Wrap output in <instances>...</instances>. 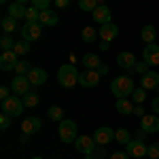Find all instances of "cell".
I'll list each match as a JSON object with an SVG mask.
<instances>
[{
    "mask_svg": "<svg viewBox=\"0 0 159 159\" xmlns=\"http://www.w3.org/2000/svg\"><path fill=\"white\" fill-rule=\"evenodd\" d=\"M79 70H76V66L72 64H64L60 70H57V81H60L61 87H66V89H70V87L79 85Z\"/></svg>",
    "mask_w": 159,
    "mask_h": 159,
    "instance_id": "obj_1",
    "label": "cell"
},
{
    "mask_svg": "<svg viewBox=\"0 0 159 159\" xmlns=\"http://www.w3.org/2000/svg\"><path fill=\"white\" fill-rule=\"evenodd\" d=\"M134 81L129 76H117L112 83H110V91L115 93V98H129L132 91H134Z\"/></svg>",
    "mask_w": 159,
    "mask_h": 159,
    "instance_id": "obj_2",
    "label": "cell"
},
{
    "mask_svg": "<svg viewBox=\"0 0 159 159\" xmlns=\"http://www.w3.org/2000/svg\"><path fill=\"white\" fill-rule=\"evenodd\" d=\"M76 123L70 121V119H64L60 121V140L64 144H68V142H74L76 140Z\"/></svg>",
    "mask_w": 159,
    "mask_h": 159,
    "instance_id": "obj_3",
    "label": "cell"
},
{
    "mask_svg": "<svg viewBox=\"0 0 159 159\" xmlns=\"http://www.w3.org/2000/svg\"><path fill=\"white\" fill-rule=\"evenodd\" d=\"M24 102H21V98H15V93H13L11 98L2 100V112H7V115H11L13 119L15 117H19L21 112H24Z\"/></svg>",
    "mask_w": 159,
    "mask_h": 159,
    "instance_id": "obj_4",
    "label": "cell"
},
{
    "mask_svg": "<svg viewBox=\"0 0 159 159\" xmlns=\"http://www.w3.org/2000/svg\"><path fill=\"white\" fill-rule=\"evenodd\" d=\"M74 148H76L79 153H83V155H91V153H96L98 142L93 140V136H76Z\"/></svg>",
    "mask_w": 159,
    "mask_h": 159,
    "instance_id": "obj_5",
    "label": "cell"
},
{
    "mask_svg": "<svg viewBox=\"0 0 159 159\" xmlns=\"http://www.w3.org/2000/svg\"><path fill=\"white\" fill-rule=\"evenodd\" d=\"M40 34H43V24H38V21H28V24L21 28V36H24V40H28V43L38 40Z\"/></svg>",
    "mask_w": 159,
    "mask_h": 159,
    "instance_id": "obj_6",
    "label": "cell"
},
{
    "mask_svg": "<svg viewBox=\"0 0 159 159\" xmlns=\"http://www.w3.org/2000/svg\"><path fill=\"white\" fill-rule=\"evenodd\" d=\"M125 151H127V155H129V157L140 159V157H147L148 147L142 142V140H136V138H132V140L125 144Z\"/></svg>",
    "mask_w": 159,
    "mask_h": 159,
    "instance_id": "obj_7",
    "label": "cell"
},
{
    "mask_svg": "<svg viewBox=\"0 0 159 159\" xmlns=\"http://www.w3.org/2000/svg\"><path fill=\"white\" fill-rule=\"evenodd\" d=\"M30 79L28 76H24V74H15V79L11 81V89L15 96H25L28 91H30Z\"/></svg>",
    "mask_w": 159,
    "mask_h": 159,
    "instance_id": "obj_8",
    "label": "cell"
},
{
    "mask_svg": "<svg viewBox=\"0 0 159 159\" xmlns=\"http://www.w3.org/2000/svg\"><path fill=\"white\" fill-rule=\"evenodd\" d=\"M93 140L98 142V147H106L110 144L112 140H115V129H110V127H98L96 132H93Z\"/></svg>",
    "mask_w": 159,
    "mask_h": 159,
    "instance_id": "obj_9",
    "label": "cell"
},
{
    "mask_svg": "<svg viewBox=\"0 0 159 159\" xmlns=\"http://www.w3.org/2000/svg\"><path fill=\"white\" fill-rule=\"evenodd\" d=\"M100 76H102V74H100L98 70H83V72H81V76H79V83H81V87L91 89V87H98Z\"/></svg>",
    "mask_w": 159,
    "mask_h": 159,
    "instance_id": "obj_10",
    "label": "cell"
},
{
    "mask_svg": "<svg viewBox=\"0 0 159 159\" xmlns=\"http://www.w3.org/2000/svg\"><path fill=\"white\" fill-rule=\"evenodd\" d=\"M40 125H43V121H40L38 117H28V119H24V123H21V132H24L21 140H25L28 136L40 132Z\"/></svg>",
    "mask_w": 159,
    "mask_h": 159,
    "instance_id": "obj_11",
    "label": "cell"
},
{
    "mask_svg": "<svg viewBox=\"0 0 159 159\" xmlns=\"http://www.w3.org/2000/svg\"><path fill=\"white\" fill-rule=\"evenodd\" d=\"M17 61H19V55H17L15 51H2V55H0V68H2L4 72L15 70Z\"/></svg>",
    "mask_w": 159,
    "mask_h": 159,
    "instance_id": "obj_12",
    "label": "cell"
},
{
    "mask_svg": "<svg viewBox=\"0 0 159 159\" xmlns=\"http://www.w3.org/2000/svg\"><path fill=\"white\" fill-rule=\"evenodd\" d=\"M142 60L147 61L148 66H159V45L157 43H151L144 47L142 51Z\"/></svg>",
    "mask_w": 159,
    "mask_h": 159,
    "instance_id": "obj_13",
    "label": "cell"
},
{
    "mask_svg": "<svg viewBox=\"0 0 159 159\" xmlns=\"http://www.w3.org/2000/svg\"><path fill=\"white\" fill-rule=\"evenodd\" d=\"M140 129L147 134H157L159 132V115H144L140 119Z\"/></svg>",
    "mask_w": 159,
    "mask_h": 159,
    "instance_id": "obj_14",
    "label": "cell"
},
{
    "mask_svg": "<svg viewBox=\"0 0 159 159\" xmlns=\"http://www.w3.org/2000/svg\"><path fill=\"white\" fill-rule=\"evenodd\" d=\"M100 40H106V43H112L115 38H117V34H119V28L112 24H104V25H100Z\"/></svg>",
    "mask_w": 159,
    "mask_h": 159,
    "instance_id": "obj_15",
    "label": "cell"
},
{
    "mask_svg": "<svg viewBox=\"0 0 159 159\" xmlns=\"http://www.w3.org/2000/svg\"><path fill=\"white\" fill-rule=\"evenodd\" d=\"M91 17H93V21L100 25H104V24H110V9L106 7V4H98V9L91 13Z\"/></svg>",
    "mask_w": 159,
    "mask_h": 159,
    "instance_id": "obj_16",
    "label": "cell"
},
{
    "mask_svg": "<svg viewBox=\"0 0 159 159\" xmlns=\"http://www.w3.org/2000/svg\"><path fill=\"white\" fill-rule=\"evenodd\" d=\"M157 85H159V74L155 72V70L142 74V79H140V87H142V89L151 91V89H157Z\"/></svg>",
    "mask_w": 159,
    "mask_h": 159,
    "instance_id": "obj_17",
    "label": "cell"
},
{
    "mask_svg": "<svg viewBox=\"0 0 159 159\" xmlns=\"http://www.w3.org/2000/svg\"><path fill=\"white\" fill-rule=\"evenodd\" d=\"M117 64L121 66L123 70H134L136 66V57L132 51H121L119 55H117Z\"/></svg>",
    "mask_w": 159,
    "mask_h": 159,
    "instance_id": "obj_18",
    "label": "cell"
},
{
    "mask_svg": "<svg viewBox=\"0 0 159 159\" xmlns=\"http://www.w3.org/2000/svg\"><path fill=\"white\" fill-rule=\"evenodd\" d=\"M28 79H30V83L34 87H40V85H45L47 83V70H43V68H32L30 70V74H28Z\"/></svg>",
    "mask_w": 159,
    "mask_h": 159,
    "instance_id": "obj_19",
    "label": "cell"
},
{
    "mask_svg": "<svg viewBox=\"0 0 159 159\" xmlns=\"http://www.w3.org/2000/svg\"><path fill=\"white\" fill-rule=\"evenodd\" d=\"M57 21H60L57 13H53L51 9H47V11H40L38 24H43V25H57Z\"/></svg>",
    "mask_w": 159,
    "mask_h": 159,
    "instance_id": "obj_20",
    "label": "cell"
},
{
    "mask_svg": "<svg viewBox=\"0 0 159 159\" xmlns=\"http://www.w3.org/2000/svg\"><path fill=\"white\" fill-rule=\"evenodd\" d=\"M81 61H83V66H85L87 70H98L100 66H102V61H100V57L96 53H85Z\"/></svg>",
    "mask_w": 159,
    "mask_h": 159,
    "instance_id": "obj_21",
    "label": "cell"
},
{
    "mask_svg": "<svg viewBox=\"0 0 159 159\" xmlns=\"http://www.w3.org/2000/svg\"><path fill=\"white\" fill-rule=\"evenodd\" d=\"M100 36V32L96 30V28H91V25H87V28H83L81 30V38H83V43H87V45H91V43H96Z\"/></svg>",
    "mask_w": 159,
    "mask_h": 159,
    "instance_id": "obj_22",
    "label": "cell"
},
{
    "mask_svg": "<svg viewBox=\"0 0 159 159\" xmlns=\"http://www.w3.org/2000/svg\"><path fill=\"white\" fill-rule=\"evenodd\" d=\"M115 108L119 110L121 115H132V112H134V104H132L127 98H117V102H115Z\"/></svg>",
    "mask_w": 159,
    "mask_h": 159,
    "instance_id": "obj_23",
    "label": "cell"
},
{
    "mask_svg": "<svg viewBox=\"0 0 159 159\" xmlns=\"http://www.w3.org/2000/svg\"><path fill=\"white\" fill-rule=\"evenodd\" d=\"M0 28H2L4 34H13V32H17V19H13L11 15H7V17H2Z\"/></svg>",
    "mask_w": 159,
    "mask_h": 159,
    "instance_id": "obj_24",
    "label": "cell"
},
{
    "mask_svg": "<svg viewBox=\"0 0 159 159\" xmlns=\"http://www.w3.org/2000/svg\"><path fill=\"white\" fill-rule=\"evenodd\" d=\"M25 11H28V9H25L21 2H11V4H9V15H11L13 19H21V17H25Z\"/></svg>",
    "mask_w": 159,
    "mask_h": 159,
    "instance_id": "obj_25",
    "label": "cell"
},
{
    "mask_svg": "<svg viewBox=\"0 0 159 159\" xmlns=\"http://www.w3.org/2000/svg\"><path fill=\"white\" fill-rule=\"evenodd\" d=\"M140 38H142L147 45H151V43H155V38H157V30H155L153 25H144V28L140 30Z\"/></svg>",
    "mask_w": 159,
    "mask_h": 159,
    "instance_id": "obj_26",
    "label": "cell"
},
{
    "mask_svg": "<svg viewBox=\"0 0 159 159\" xmlns=\"http://www.w3.org/2000/svg\"><path fill=\"white\" fill-rule=\"evenodd\" d=\"M21 102H24L25 108H34L38 102H40V96H38L36 91H28L25 96H21Z\"/></svg>",
    "mask_w": 159,
    "mask_h": 159,
    "instance_id": "obj_27",
    "label": "cell"
},
{
    "mask_svg": "<svg viewBox=\"0 0 159 159\" xmlns=\"http://www.w3.org/2000/svg\"><path fill=\"white\" fill-rule=\"evenodd\" d=\"M47 117H49L51 121H64V110L60 108V106H51L49 110H47Z\"/></svg>",
    "mask_w": 159,
    "mask_h": 159,
    "instance_id": "obj_28",
    "label": "cell"
},
{
    "mask_svg": "<svg viewBox=\"0 0 159 159\" xmlns=\"http://www.w3.org/2000/svg\"><path fill=\"white\" fill-rule=\"evenodd\" d=\"M115 140H117L119 144H123V147H125V144L132 140V134H129L127 129H117V132H115Z\"/></svg>",
    "mask_w": 159,
    "mask_h": 159,
    "instance_id": "obj_29",
    "label": "cell"
},
{
    "mask_svg": "<svg viewBox=\"0 0 159 159\" xmlns=\"http://www.w3.org/2000/svg\"><path fill=\"white\" fill-rule=\"evenodd\" d=\"M79 9L87 13H93L98 9V0H79Z\"/></svg>",
    "mask_w": 159,
    "mask_h": 159,
    "instance_id": "obj_30",
    "label": "cell"
},
{
    "mask_svg": "<svg viewBox=\"0 0 159 159\" xmlns=\"http://www.w3.org/2000/svg\"><path fill=\"white\" fill-rule=\"evenodd\" d=\"M30 61H25V60H19L17 61V66H15V74H24V76H28L30 74Z\"/></svg>",
    "mask_w": 159,
    "mask_h": 159,
    "instance_id": "obj_31",
    "label": "cell"
},
{
    "mask_svg": "<svg viewBox=\"0 0 159 159\" xmlns=\"http://www.w3.org/2000/svg\"><path fill=\"white\" fill-rule=\"evenodd\" d=\"M13 51H15L17 55H25V53H30V43L21 38L19 43H15V49H13Z\"/></svg>",
    "mask_w": 159,
    "mask_h": 159,
    "instance_id": "obj_32",
    "label": "cell"
},
{
    "mask_svg": "<svg viewBox=\"0 0 159 159\" xmlns=\"http://www.w3.org/2000/svg\"><path fill=\"white\" fill-rule=\"evenodd\" d=\"M144 100H147V89H142V87H140V89H134V91H132V102L142 104Z\"/></svg>",
    "mask_w": 159,
    "mask_h": 159,
    "instance_id": "obj_33",
    "label": "cell"
},
{
    "mask_svg": "<svg viewBox=\"0 0 159 159\" xmlns=\"http://www.w3.org/2000/svg\"><path fill=\"white\" fill-rule=\"evenodd\" d=\"M0 47H2V51H13L15 49V43H13V38L9 34H4V36L0 38Z\"/></svg>",
    "mask_w": 159,
    "mask_h": 159,
    "instance_id": "obj_34",
    "label": "cell"
},
{
    "mask_svg": "<svg viewBox=\"0 0 159 159\" xmlns=\"http://www.w3.org/2000/svg\"><path fill=\"white\" fill-rule=\"evenodd\" d=\"M38 17H40V11H38L36 7H28V11H25V19L28 21H38Z\"/></svg>",
    "mask_w": 159,
    "mask_h": 159,
    "instance_id": "obj_35",
    "label": "cell"
},
{
    "mask_svg": "<svg viewBox=\"0 0 159 159\" xmlns=\"http://www.w3.org/2000/svg\"><path fill=\"white\" fill-rule=\"evenodd\" d=\"M11 123H13L11 115H7V112H2V115H0V129H9V127H11Z\"/></svg>",
    "mask_w": 159,
    "mask_h": 159,
    "instance_id": "obj_36",
    "label": "cell"
},
{
    "mask_svg": "<svg viewBox=\"0 0 159 159\" xmlns=\"http://www.w3.org/2000/svg\"><path fill=\"white\" fill-rule=\"evenodd\" d=\"M147 157H148V159H159V142H153V144H148Z\"/></svg>",
    "mask_w": 159,
    "mask_h": 159,
    "instance_id": "obj_37",
    "label": "cell"
},
{
    "mask_svg": "<svg viewBox=\"0 0 159 159\" xmlns=\"http://www.w3.org/2000/svg\"><path fill=\"white\" fill-rule=\"evenodd\" d=\"M30 4H32V7H36L38 11H47V9H49V4H51V0H32Z\"/></svg>",
    "mask_w": 159,
    "mask_h": 159,
    "instance_id": "obj_38",
    "label": "cell"
},
{
    "mask_svg": "<svg viewBox=\"0 0 159 159\" xmlns=\"http://www.w3.org/2000/svg\"><path fill=\"white\" fill-rule=\"evenodd\" d=\"M134 70H136L138 74H140V76H142V74H147V72H148V64H147L144 60H142V61H136Z\"/></svg>",
    "mask_w": 159,
    "mask_h": 159,
    "instance_id": "obj_39",
    "label": "cell"
},
{
    "mask_svg": "<svg viewBox=\"0 0 159 159\" xmlns=\"http://www.w3.org/2000/svg\"><path fill=\"white\" fill-rule=\"evenodd\" d=\"M11 91H13L11 87H7V85H2V87H0V100H7V98H11V96H13Z\"/></svg>",
    "mask_w": 159,
    "mask_h": 159,
    "instance_id": "obj_40",
    "label": "cell"
},
{
    "mask_svg": "<svg viewBox=\"0 0 159 159\" xmlns=\"http://www.w3.org/2000/svg\"><path fill=\"white\" fill-rule=\"evenodd\" d=\"M132 115H134V117H140V119H142V117L147 115V110L142 108V104H136V106H134V112H132Z\"/></svg>",
    "mask_w": 159,
    "mask_h": 159,
    "instance_id": "obj_41",
    "label": "cell"
},
{
    "mask_svg": "<svg viewBox=\"0 0 159 159\" xmlns=\"http://www.w3.org/2000/svg\"><path fill=\"white\" fill-rule=\"evenodd\" d=\"M108 159H129V155H127V151H117V153H112Z\"/></svg>",
    "mask_w": 159,
    "mask_h": 159,
    "instance_id": "obj_42",
    "label": "cell"
},
{
    "mask_svg": "<svg viewBox=\"0 0 159 159\" xmlns=\"http://www.w3.org/2000/svg\"><path fill=\"white\" fill-rule=\"evenodd\" d=\"M55 2V7H60V9H66L68 4H70V0H53Z\"/></svg>",
    "mask_w": 159,
    "mask_h": 159,
    "instance_id": "obj_43",
    "label": "cell"
},
{
    "mask_svg": "<svg viewBox=\"0 0 159 159\" xmlns=\"http://www.w3.org/2000/svg\"><path fill=\"white\" fill-rule=\"evenodd\" d=\"M151 108H153V112H155V115H159V96L155 100H153V104H151Z\"/></svg>",
    "mask_w": 159,
    "mask_h": 159,
    "instance_id": "obj_44",
    "label": "cell"
},
{
    "mask_svg": "<svg viewBox=\"0 0 159 159\" xmlns=\"http://www.w3.org/2000/svg\"><path fill=\"white\" fill-rule=\"evenodd\" d=\"M144 138H147V132H144V129H140V132L136 134V140H142V142H144Z\"/></svg>",
    "mask_w": 159,
    "mask_h": 159,
    "instance_id": "obj_45",
    "label": "cell"
},
{
    "mask_svg": "<svg viewBox=\"0 0 159 159\" xmlns=\"http://www.w3.org/2000/svg\"><path fill=\"white\" fill-rule=\"evenodd\" d=\"M100 49H102V51H108V49H110V43H106V40H100Z\"/></svg>",
    "mask_w": 159,
    "mask_h": 159,
    "instance_id": "obj_46",
    "label": "cell"
},
{
    "mask_svg": "<svg viewBox=\"0 0 159 159\" xmlns=\"http://www.w3.org/2000/svg\"><path fill=\"white\" fill-rule=\"evenodd\" d=\"M98 72H100V74H106V72H108V68H106V66H100Z\"/></svg>",
    "mask_w": 159,
    "mask_h": 159,
    "instance_id": "obj_47",
    "label": "cell"
},
{
    "mask_svg": "<svg viewBox=\"0 0 159 159\" xmlns=\"http://www.w3.org/2000/svg\"><path fill=\"white\" fill-rule=\"evenodd\" d=\"M85 159H98V153H91V155H85Z\"/></svg>",
    "mask_w": 159,
    "mask_h": 159,
    "instance_id": "obj_48",
    "label": "cell"
},
{
    "mask_svg": "<svg viewBox=\"0 0 159 159\" xmlns=\"http://www.w3.org/2000/svg\"><path fill=\"white\" fill-rule=\"evenodd\" d=\"M15 2H21V4H25V2H32V0H15Z\"/></svg>",
    "mask_w": 159,
    "mask_h": 159,
    "instance_id": "obj_49",
    "label": "cell"
},
{
    "mask_svg": "<svg viewBox=\"0 0 159 159\" xmlns=\"http://www.w3.org/2000/svg\"><path fill=\"white\" fill-rule=\"evenodd\" d=\"M98 4H104V0H98Z\"/></svg>",
    "mask_w": 159,
    "mask_h": 159,
    "instance_id": "obj_50",
    "label": "cell"
},
{
    "mask_svg": "<svg viewBox=\"0 0 159 159\" xmlns=\"http://www.w3.org/2000/svg\"><path fill=\"white\" fill-rule=\"evenodd\" d=\"M32 159H43V157H32Z\"/></svg>",
    "mask_w": 159,
    "mask_h": 159,
    "instance_id": "obj_51",
    "label": "cell"
},
{
    "mask_svg": "<svg viewBox=\"0 0 159 159\" xmlns=\"http://www.w3.org/2000/svg\"><path fill=\"white\" fill-rule=\"evenodd\" d=\"M0 2H2V4H4V2H7V0H0Z\"/></svg>",
    "mask_w": 159,
    "mask_h": 159,
    "instance_id": "obj_52",
    "label": "cell"
},
{
    "mask_svg": "<svg viewBox=\"0 0 159 159\" xmlns=\"http://www.w3.org/2000/svg\"><path fill=\"white\" fill-rule=\"evenodd\" d=\"M140 159H148V157H140Z\"/></svg>",
    "mask_w": 159,
    "mask_h": 159,
    "instance_id": "obj_53",
    "label": "cell"
},
{
    "mask_svg": "<svg viewBox=\"0 0 159 159\" xmlns=\"http://www.w3.org/2000/svg\"><path fill=\"white\" fill-rule=\"evenodd\" d=\"M100 159H104V157H100Z\"/></svg>",
    "mask_w": 159,
    "mask_h": 159,
    "instance_id": "obj_54",
    "label": "cell"
},
{
    "mask_svg": "<svg viewBox=\"0 0 159 159\" xmlns=\"http://www.w3.org/2000/svg\"><path fill=\"white\" fill-rule=\"evenodd\" d=\"M157 89H159V85H157Z\"/></svg>",
    "mask_w": 159,
    "mask_h": 159,
    "instance_id": "obj_55",
    "label": "cell"
}]
</instances>
